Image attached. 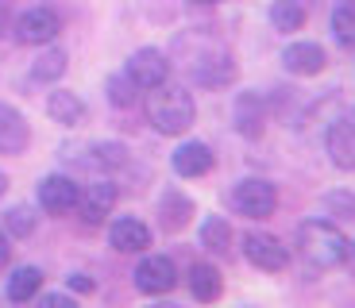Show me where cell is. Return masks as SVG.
<instances>
[{"label":"cell","instance_id":"cell-1","mask_svg":"<svg viewBox=\"0 0 355 308\" xmlns=\"http://www.w3.org/2000/svg\"><path fill=\"white\" fill-rule=\"evenodd\" d=\"M293 239H297V251H302V258L313 266V270H336V266H344V258H347L344 231H340L336 224H329V220L297 224Z\"/></svg>","mask_w":355,"mask_h":308},{"label":"cell","instance_id":"cell-2","mask_svg":"<svg viewBox=\"0 0 355 308\" xmlns=\"http://www.w3.org/2000/svg\"><path fill=\"white\" fill-rule=\"evenodd\" d=\"M147 120L159 135H186L197 123V105L182 85H159L147 97Z\"/></svg>","mask_w":355,"mask_h":308},{"label":"cell","instance_id":"cell-3","mask_svg":"<svg viewBox=\"0 0 355 308\" xmlns=\"http://www.w3.org/2000/svg\"><path fill=\"white\" fill-rule=\"evenodd\" d=\"M178 51L186 54V70L197 85H228L236 66H232V54L220 43H205V51H193L186 39H178Z\"/></svg>","mask_w":355,"mask_h":308},{"label":"cell","instance_id":"cell-4","mask_svg":"<svg viewBox=\"0 0 355 308\" xmlns=\"http://www.w3.org/2000/svg\"><path fill=\"white\" fill-rule=\"evenodd\" d=\"M228 201H232V208L240 212V216H248V220H266L278 204V189L270 181H263V177H240V181L232 185Z\"/></svg>","mask_w":355,"mask_h":308},{"label":"cell","instance_id":"cell-5","mask_svg":"<svg viewBox=\"0 0 355 308\" xmlns=\"http://www.w3.org/2000/svg\"><path fill=\"white\" fill-rule=\"evenodd\" d=\"M132 278H135V289L139 293H147V297H166L178 285V266L166 255H143Z\"/></svg>","mask_w":355,"mask_h":308},{"label":"cell","instance_id":"cell-6","mask_svg":"<svg viewBox=\"0 0 355 308\" xmlns=\"http://www.w3.org/2000/svg\"><path fill=\"white\" fill-rule=\"evenodd\" d=\"M243 258L263 273H282L290 266V251L275 235H266V231H248L243 235Z\"/></svg>","mask_w":355,"mask_h":308},{"label":"cell","instance_id":"cell-7","mask_svg":"<svg viewBox=\"0 0 355 308\" xmlns=\"http://www.w3.org/2000/svg\"><path fill=\"white\" fill-rule=\"evenodd\" d=\"M78 197H81V185L66 174H51L39 181V208L46 216H70V212H78Z\"/></svg>","mask_w":355,"mask_h":308},{"label":"cell","instance_id":"cell-8","mask_svg":"<svg viewBox=\"0 0 355 308\" xmlns=\"http://www.w3.org/2000/svg\"><path fill=\"white\" fill-rule=\"evenodd\" d=\"M128 78L135 81V89H143V93H151V89L166 85L170 78V58L162 51H155V46H143V51H135L132 58H128Z\"/></svg>","mask_w":355,"mask_h":308},{"label":"cell","instance_id":"cell-9","mask_svg":"<svg viewBox=\"0 0 355 308\" xmlns=\"http://www.w3.org/2000/svg\"><path fill=\"white\" fill-rule=\"evenodd\" d=\"M58 31H62V19H58V12L54 8H27L24 16L16 19V43L24 46H43L51 43V39H58Z\"/></svg>","mask_w":355,"mask_h":308},{"label":"cell","instance_id":"cell-10","mask_svg":"<svg viewBox=\"0 0 355 308\" xmlns=\"http://www.w3.org/2000/svg\"><path fill=\"white\" fill-rule=\"evenodd\" d=\"M116 185L112 181H93L81 189L78 197V212H81V224H89V228H97V224H105L108 216H112L116 208Z\"/></svg>","mask_w":355,"mask_h":308},{"label":"cell","instance_id":"cell-11","mask_svg":"<svg viewBox=\"0 0 355 308\" xmlns=\"http://www.w3.org/2000/svg\"><path fill=\"white\" fill-rule=\"evenodd\" d=\"M81 154H73L70 150V162L81 170H93V174H105V170H120L128 166V150L120 147V143H85V147H78Z\"/></svg>","mask_w":355,"mask_h":308},{"label":"cell","instance_id":"cell-12","mask_svg":"<svg viewBox=\"0 0 355 308\" xmlns=\"http://www.w3.org/2000/svg\"><path fill=\"white\" fill-rule=\"evenodd\" d=\"M282 66L286 73H293V78H317L324 66H329V54H324V46L320 43H290L282 51Z\"/></svg>","mask_w":355,"mask_h":308},{"label":"cell","instance_id":"cell-13","mask_svg":"<svg viewBox=\"0 0 355 308\" xmlns=\"http://www.w3.org/2000/svg\"><path fill=\"white\" fill-rule=\"evenodd\" d=\"M108 243H112V251H120V255H139V251L151 246V228L143 220H135V216H120V220H112V228H108Z\"/></svg>","mask_w":355,"mask_h":308},{"label":"cell","instance_id":"cell-14","mask_svg":"<svg viewBox=\"0 0 355 308\" xmlns=\"http://www.w3.org/2000/svg\"><path fill=\"white\" fill-rule=\"evenodd\" d=\"M27 143H31V127L24 112L0 100V154H24Z\"/></svg>","mask_w":355,"mask_h":308},{"label":"cell","instance_id":"cell-15","mask_svg":"<svg viewBox=\"0 0 355 308\" xmlns=\"http://www.w3.org/2000/svg\"><path fill=\"white\" fill-rule=\"evenodd\" d=\"M170 166H174L178 177H205L216 166V154H213V147H205V143L193 139V143H182V147L174 150Z\"/></svg>","mask_w":355,"mask_h":308},{"label":"cell","instance_id":"cell-16","mask_svg":"<svg viewBox=\"0 0 355 308\" xmlns=\"http://www.w3.org/2000/svg\"><path fill=\"white\" fill-rule=\"evenodd\" d=\"M232 112H236V132L243 139H259L266 132V100L259 93H240Z\"/></svg>","mask_w":355,"mask_h":308},{"label":"cell","instance_id":"cell-17","mask_svg":"<svg viewBox=\"0 0 355 308\" xmlns=\"http://www.w3.org/2000/svg\"><path fill=\"white\" fill-rule=\"evenodd\" d=\"M324 147H329V162H332V166L352 174V170H355V123H347V120L332 123L329 135H324Z\"/></svg>","mask_w":355,"mask_h":308},{"label":"cell","instance_id":"cell-18","mask_svg":"<svg viewBox=\"0 0 355 308\" xmlns=\"http://www.w3.org/2000/svg\"><path fill=\"white\" fill-rule=\"evenodd\" d=\"M193 201H189L182 189H166V193L159 197V224L166 231H182L189 228V220H193Z\"/></svg>","mask_w":355,"mask_h":308},{"label":"cell","instance_id":"cell-19","mask_svg":"<svg viewBox=\"0 0 355 308\" xmlns=\"http://www.w3.org/2000/svg\"><path fill=\"white\" fill-rule=\"evenodd\" d=\"M186 282H189L193 300H201V305H213V300H220V293H224V278H220V270H216L213 262H193Z\"/></svg>","mask_w":355,"mask_h":308},{"label":"cell","instance_id":"cell-20","mask_svg":"<svg viewBox=\"0 0 355 308\" xmlns=\"http://www.w3.org/2000/svg\"><path fill=\"white\" fill-rule=\"evenodd\" d=\"M46 116H51L54 123L73 127V123L85 120V100H81L78 93H70V89H54L51 97H46Z\"/></svg>","mask_w":355,"mask_h":308},{"label":"cell","instance_id":"cell-21","mask_svg":"<svg viewBox=\"0 0 355 308\" xmlns=\"http://www.w3.org/2000/svg\"><path fill=\"white\" fill-rule=\"evenodd\" d=\"M305 0H275L270 4V24H275L278 35H293L305 27Z\"/></svg>","mask_w":355,"mask_h":308},{"label":"cell","instance_id":"cell-22","mask_svg":"<svg viewBox=\"0 0 355 308\" xmlns=\"http://www.w3.org/2000/svg\"><path fill=\"white\" fill-rule=\"evenodd\" d=\"M39 289H43V270H39V266H19L8 278V300H16V305L35 300Z\"/></svg>","mask_w":355,"mask_h":308},{"label":"cell","instance_id":"cell-23","mask_svg":"<svg viewBox=\"0 0 355 308\" xmlns=\"http://www.w3.org/2000/svg\"><path fill=\"white\" fill-rule=\"evenodd\" d=\"M66 62H70V58H66L62 46H51V51H43V54L35 58V66H31V78H35V81H58V78L66 73Z\"/></svg>","mask_w":355,"mask_h":308},{"label":"cell","instance_id":"cell-24","mask_svg":"<svg viewBox=\"0 0 355 308\" xmlns=\"http://www.w3.org/2000/svg\"><path fill=\"white\" fill-rule=\"evenodd\" d=\"M201 246H209V251H216V255H228V251H232V228H228V220L209 216V220L201 224Z\"/></svg>","mask_w":355,"mask_h":308},{"label":"cell","instance_id":"cell-25","mask_svg":"<svg viewBox=\"0 0 355 308\" xmlns=\"http://www.w3.org/2000/svg\"><path fill=\"white\" fill-rule=\"evenodd\" d=\"M35 224H39V216H35V208H27V204H16V208L4 212V231L16 235V239H27L35 231Z\"/></svg>","mask_w":355,"mask_h":308},{"label":"cell","instance_id":"cell-26","mask_svg":"<svg viewBox=\"0 0 355 308\" xmlns=\"http://www.w3.org/2000/svg\"><path fill=\"white\" fill-rule=\"evenodd\" d=\"M332 35L344 46H355V0H347L332 12Z\"/></svg>","mask_w":355,"mask_h":308},{"label":"cell","instance_id":"cell-27","mask_svg":"<svg viewBox=\"0 0 355 308\" xmlns=\"http://www.w3.org/2000/svg\"><path fill=\"white\" fill-rule=\"evenodd\" d=\"M105 89H108V100H112L116 108H132L135 105V93H139V89H135V81L128 78V73H112Z\"/></svg>","mask_w":355,"mask_h":308},{"label":"cell","instance_id":"cell-28","mask_svg":"<svg viewBox=\"0 0 355 308\" xmlns=\"http://www.w3.org/2000/svg\"><path fill=\"white\" fill-rule=\"evenodd\" d=\"M35 308H78V300L66 293H43V297H35Z\"/></svg>","mask_w":355,"mask_h":308},{"label":"cell","instance_id":"cell-29","mask_svg":"<svg viewBox=\"0 0 355 308\" xmlns=\"http://www.w3.org/2000/svg\"><path fill=\"white\" fill-rule=\"evenodd\" d=\"M70 289L73 293H93L97 285H93V278H89V273H70Z\"/></svg>","mask_w":355,"mask_h":308},{"label":"cell","instance_id":"cell-30","mask_svg":"<svg viewBox=\"0 0 355 308\" xmlns=\"http://www.w3.org/2000/svg\"><path fill=\"white\" fill-rule=\"evenodd\" d=\"M12 262V243H8V231H0V266Z\"/></svg>","mask_w":355,"mask_h":308},{"label":"cell","instance_id":"cell-31","mask_svg":"<svg viewBox=\"0 0 355 308\" xmlns=\"http://www.w3.org/2000/svg\"><path fill=\"white\" fill-rule=\"evenodd\" d=\"M8 4H4V0H0V35H4V31H8Z\"/></svg>","mask_w":355,"mask_h":308},{"label":"cell","instance_id":"cell-32","mask_svg":"<svg viewBox=\"0 0 355 308\" xmlns=\"http://www.w3.org/2000/svg\"><path fill=\"white\" fill-rule=\"evenodd\" d=\"M4 193H8V177L0 174V197H4Z\"/></svg>","mask_w":355,"mask_h":308},{"label":"cell","instance_id":"cell-33","mask_svg":"<svg viewBox=\"0 0 355 308\" xmlns=\"http://www.w3.org/2000/svg\"><path fill=\"white\" fill-rule=\"evenodd\" d=\"M151 308H182V305H170V300H162V305H151Z\"/></svg>","mask_w":355,"mask_h":308},{"label":"cell","instance_id":"cell-34","mask_svg":"<svg viewBox=\"0 0 355 308\" xmlns=\"http://www.w3.org/2000/svg\"><path fill=\"white\" fill-rule=\"evenodd\" d=\"M193 4H220V0H193Z\"/></svg>","mask_w":355,"mask_h":308},{"label":"cell","instance_id":"cell-35","mask_svg":"<svg viewBox=\"0 0 355 308\" xmlns=\"http://www.w3.org/2000/svg\"><path fill=\"white\" fill-rule=\"evenodd\" d=\"M352 197H355V193H352Z\"/></svg>","mask_w":355,"mask_h":308}]
</instances>
